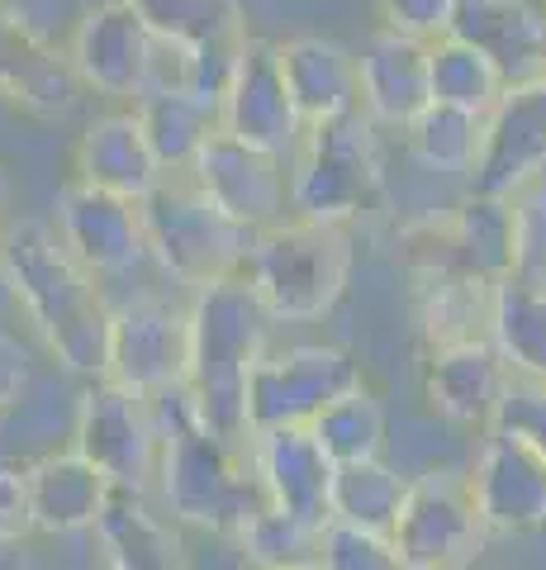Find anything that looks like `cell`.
Instances as JSON below:
<instances>
[{
    "mask_svg": "<svg viewBox=\"0 0 546 570\" xmlns=\"http://www.w3.org/2000/svg\"><path fill=\"white\" fill-rule=\"evenodd\" d=\"M148 404L157 419V438H162L157 490H162L167 513L186 528L215 532V538H238L267 509L248 442L215 433L200 419V404L186 381L162 390Z\"/></svg>",
    "mask_w": 546,
    "mask_h": 570,
    "instance_id": "1",
    "label": "cell"
},
{
    "mask_svg": "<svg viewBox=\"0 0 546 570\" xmlns=\"http://www.w3.org/2000/svg\"><path fill=\"white\" fill-rule=\"evenodd\" d=\"M0 253H6L10 295L24 305L29 324L39 328L52 362L67 376L105 381V362H110V314L105 305L100 276L67 253L58 228L43 219H20L0 234Z\"/></svg>",
    "mask_w": 546,
    "mask_h": 570,
    "instance_id": "2",
    "label": "cell"
},
{
    "mask_svg": "<svg viewBox=\"0 0 546 570\" xmlns=\"http://www.w3.org/2000/svg\"><path fill=\"white\" fill-rule=\"evenodd\" d=\"M271 314L261 309L248 276L215 281L190 295V362L186 385L200 404V419L215 433L248 442V381L267 356Z\"/></svg>",
    "mask_w": 546,
    "mask_h": 570,
    "instance_id": "3",
    "label": "cell"
},
{
    "mask_svg": "<svg viewBox=\"0 0 546 570\" xmlns=\"http://www.w3.org/2000/svg\"><path fill=\"white\" fill-rule=\"evenodd\" d=\"M242 276L257 291L271 324H309L338 309L351 281V238L338 224L280 219L252 234V253Z\"/></svg>",
    "mask_w": 546,
    "mask_h": 570,
    "instance_id": "4",
    "label": "cell"
},
{
    "mask_svg": "<svg viewBox=\"0 0 546 570\" xmlns=\"http://www.w3.org/2000/svg\"><path fill=\"white\" fill-rule=\"evenodd\" d=\"M380 200H385V167H380L371 115L351 110L305 129L290 171V214L347 228L351 219L380 209Z\"/></svg>",
    "mask_w": 546,
    "mask_h": 570,
    "instance_id": "5",
    "label": "cell"
},
{
    "mask_svg": "<svg viewBox=\"0 0 546 570\" xmlns=\"http://www.w3.org/2000/svg\"><path fill=\"white\" fill-rule=\"evenodd\" d=\"M143 228H148V257L162 272L186 285V291H205L215 281L242 276L252 253V228L209 200V195L190 181V171L167 176L148 200H143Z\"/></svg>",
    "mask_w": 546,
    "mask_h": 570,
    "instance_id": "6",
    "label": "cell"
},
{
    "mask_svg": "<svg viewBox=\"0 0 546 570\" xmlns=\"http://www.w3.org/2000/svg\"><path fill=\"white\" fill-rule=\"evenodd\" d=\"M489 528L475 509L470 475L461 471H423L409 475L390 542L409 570H470L485 551Z\"/></svg>",
    "mask_w": 546,
    "mask_h": 570,
    "instance_id": "7",
    "label": "cell"
},
{
    "mask_svg": "<svg viewBox=\"0 0 546 570\" xmlns=\"http://www.w3.org/2000/svg\"><path fill=\"white\" fill-rule=\"evenodd\" d=\"M72 448L110 480L119 494H148L162 466L152 404L115 381H91L72 409Z\"/></svg>",
    "mask_w": 546,
    "mask_h": 570,
    "instance_id": "8",
    "label": "cell"
},
{
    "mask_svg": "<svg viewBox=\"0 0 546 570\" xmlns=\"http://www.w3.org/2000/svg\"><path fill=\"white\" fill-rule=\"evenodd\" d=\"M351 385H361L357 356L332 343H295L267 352L248 381V433L309 428Z\"/></svg>",
    "mask_w": 546,
    "mask_h": 570,
    "instance_id": "9",
    "label": "cell"
},
{
    "mask_svg": "<svg viewBox=\"0 0 546 570\" xmlns=\"http://www.w3.org/2000/svg\"><path fill=\"white\" fill-rule=\"evenodd\" d=\"M409 272H461L475 281L499 285L518 272V247H514V205L504 195L470 190L447 219H423L404 234Z\"/></svg>",
    "mask_w": 546,
    "mask_h": 570,
    "instance_id": "10",
    "label": "cell"
},
{
    "mask_svg": "<svg viewBox=\"0 0 546 570\" xmlns=\"http://www.w3.org/2000/svg\"><path fill=\"white\" fill-rule=\"evenodd\" d=\"M190 362V305L171 295H133L110 314V362L105 381L133 390L138 400H157L186 381Z\"/></svg>",
    "mask_w": 546,
    "mask_h": 570,
    "instance_id": "11",
    "label": "cell"
},
{
    "mask_svg": "<svg viewBox=\"0 0 546 570\" xmlns=\"http://www.w3.org/2000/svg\"><path fill=\"white\" fill-rule=\"evenodd\" d=\"M52 209H58V219H52L58 238L91 276H129L133 266L148 262V228H143V205L138 200L86 186L72 176L58 190Z\"/></svg>",
    "mask_w": 546,
    "mask_h": 570,
    "instance_id": "12",
    "label": "cell"
},
{
    "mask_svg": "<svg viewBox=\"0 0 546 570\" xmlns=\"http://www.w3.org/2000/svg\"><path fill=\"white\" fill-rule=\"evenodd\" d=\"M190 181H196L228 219H238L242 228H252V234L290 219L286 163H280L276 153H261L252 142H242L224 129L209 134L196 167H190Z\"/></svg>",
    "mask_w": 546,
    "mask_h": 570,
    "instance_id": "13",
    "label": "cell"
},
{
    "mask_svg": "<svg viewBox=\"0 0 546 570\" xmlns=\"http://www.w3.org/2000/svg\"><path fill=\"white\" fill-rule=\"evenodd\" d=\"M219 129L261 153L286 157L305 138V119H299L286 71H280V48L267 39H248L238 52L234 81L219 100Z\"/></svg>",
    "mask_w": 546,
    "mask_h": 570,
    "instance_id": "14",
    "label": "cell"
},
{
    "mask_svg": "<svg viewBox=\"0 0 546 570\" xmlns=\"http://www.w3.org/2000/svg\"><path fill=\"white\" fill-rule=\"evenodd\" d=\"M148 58H152V29L143 24L129 0H100L77 20L67 62L77 81L110 100H143L148 86Z\"/></svg>",
    "mask_w": 546,
    "mask_h": 570,
    "instance_id": "15",
    "label": "cell"
},
{
    "mask_svg": "<svg viewBox=\"0 0 546 570\" xmlns=\"http://www.w3.org/2000/svg\"><path fill=\"white\" fill-rule=\"evenodd\" d=\"M447 39L489 58L508 91L546 81V10L533 0H456Z\"/></svg>",
    "mask_w": 546,
    "mask_h": 570,
    "instance_id": "16",
    "label": "cell"
},
{
    "mask_svg": "<svg viewBox=\"0 0 546 570\" xmlns=\"http://www.w3.org/2000/svg\"><path fill=\"white\" fill-rule=\"evenodd\" d=\"M466 475L489 532L518 538V532L546 528V461L533 448H523L518 438L489 428Z\"/></svg>",
    "mask_w": 546,
    "mask_h": 570,
    "instance_id": "17",
    "label": "cell"
},
{
    "mask_svg": "<svg viewBox=\"0 0 546 570\" xmlns=\"http://www.w3.org/2000/svg\"><path fill=\"white\" fill-rule=\"evenodd\" d=\"M546 176V81L504 91L499 110L485 119V153L466 176L480 195H514Z\"/></svg>",
    "mask_w": 546,
    "mask_h": 570,
    "instance_id": "18",
    "label": "cell"
},
{
    "mask_svg": "<svg viewBox=\"0 0 546 570\" xmlns=\"http://www.w3.org/2000/svg\"><path fill=\"white\" fill-rule=\"evenodd\" d=\"M77 71L10 0H0V100L33 119H62L77 105Z\"/></svg>",
    "mask_w": 546,
    "mask_h": 570,
    "instance_id": "19",
    "label": "cell"
},
{
    "mask_svg": "<svg viewBox=\"0 0 546 570\" xmlns=\"http://www.w3.org/2000/svg\"><path fill=\"white\" fill-rule=\"evenodd\" d=\"M514 371L499 356L495 343H451V347H428L418 366V385L433 414H443L461 428H485L495 423V409L504 400Z\"/></svg>",
    "mask_w": 546,
    "mask_h": 570,
    "instance_id": "20",
    "label": "cell"
},
{
    "mask_svg": "<svg viewBox=\"0 0 546 570\" xmlns=\"http://www.w3.org/2000/svg\"><path fill=\"white\" fill-rule=\"evenodd\" d=\"M72 176L143 205L167 181V167L157 163L138 110H105L72 142Z\"/></svg>",
    "mask_w": 546,
    "mask_h": 570,
    "instance_id": "21",
    "label": "cell"
},
{
    "mask_svg": "<svg viewBox=\"0 0 546 570\" xmlns=\"http://www.w3.org/2000/svg\"><path fill=\"white\" fill-rule=\"evenodd\" d=\"M248 456L257 471V485L267 504L280 513H295L305 523H328V490H332V461L314 442L309 428H267L248 438Z\"/></svg>",
    "mask_w": 546,
    "mask_h": 570,
    "instance_id": "22",
    "label": "cell"
},
{
    "mask_svg": "<svg viewBox=\"0 0 546 570\" xmlns=\"http://www.w3.org/2000/svg\"><path fill=\"white\" fill-rule=\"evenodd\" d=\"M361 110L376 124L409 129L433 105V43L395 29H376L361 48Z\"/></svg>",
    "mask_w": 546,
    "mask_h": 570,
    "instance_id": "23",
    "label": "cell"
},
{
    "mask_svg": "<svg viewBox=\"0 0 546 570\" xmlns=\"http://www.w3.org/2000/svg\"><path fill=\"white\" fill-rule=\"evenodd\" d=\"M276 48H280V71H286L290 100L299 119H305V129L361 110V67L351 48H343L338 39H319V33H299V39Z\"/></svg>",
    "mask_w": 546,
    "mask_h": 570,
    "instance_id": "24",
    "label": "cell"
},
{
    "mask_svg": "<svg viewBox=\"0 0 546 570\" xmlns=\"http://www.w3.org/2000/svg\"><path fill=\"white\" fill-rule=\"evenodd\" d=\"M29 490H33V523H39V532H52V538L96 532L100 513L115 499V485L77 448L33 456Z\"/></svg>",
    "mask_w": 546,
    "mask_h": 570,
    "instance_id": "25",
    "label": "cell"
},
{
    "mask_svg": "<svg viewBox=\"0 0 546 570\" xmlns=\"http://www.w3.org/2000/svg\"><path fill=\"white\" fill-rule=\"evenodd\" d=\"M105 570H190L176 528L148 509V494H119L96 523Z\"/></svg>",
    "mask_w": 546,
    "mask_h": 570,
    "instance_id": "26",
    "label": "cell"
},
{
    "mask_svg": "<svg viewBox=\"0 0 546 570\" xmlns=\"http://www.w3.org/2000/svg\"><path fill=\"white\" fill-rule=\"evenodd\" d=\"M418 281V328L428 347L451 343H489V314H495V285L461 272H423Z\"/></svg>",
    "mask_w": 546,
    "mask_h": 570,
    "instance_id": "27",
    "label": "cell"
},
{
    "mask_svg": "<svg viewBox=\"0 0 546 570\" xmlns=\"http://www.w3.org/2000/svg\"><path fill=\"white\" fill-rule=\"evenodd\" d=\"M489 343L523 381H546V285L508 276L495 285Z\"/></svg>",
    "mask_w": 546,
    "mask_h": 570,
    "instance_id": "28",
    "label": "cell"
},
{
    "mask_svg": "<svg viewBox=\"0 0 546 570\" xmlns=\"http://www.w3.org/2000/svg\"><path fill=\"white\" fill-rule=\"evenodd\" d=\"M409 475H399L385 461H351V466H332V490H328V523H347L361 532H385L399 519Z\"/></svg>",
    "mask_w": 546,
    "mask_h": 570,
    "instance_id": "29",
    "label": "cell"
},
{
    "mask_svg": "<svg viewBox=\"0 0 546 570\" xmlns=\"http://www.w3.org/2000/svg\"><path fill=\"white\" fill-rule=\"evenodd\" d=\"M157 39L186 48H234L248 39L242 0H129Z\"/></svg>",
    "mask_w": 546,
    "mask_h": 570,
    "instance_id": "30",
    "label": "cell"
},
{
    "mask_svg": "<svg viewBox=\"0 0 546 570\" xmlns=\"http://www.w3.org/2000/svg\"><path fill=\"white\" fill-rule=\"evenodd\" d=\"M133 110L143 119V134L152 142L157 163L167 167V176H181L196 167L209 134L219 129V110L196 96H143Z\"/></svg>",
    "mask_w": 546,
    "mask_h": 570,
    "instance_id": "31",
    "label": "cell"
},
{
    "mask_svg": "<svg viewBox=\"0 0 546 570\" xmlns=\"http://www.w3.org/2000/svg\"><path fill=\"white\" fill-rule=\"evenodd\" d=\"M314 442L324 448L332 466H351V461H376L385 452V404L371 385H351L338 395L319 419L309 423Z\"/></svg>",
    "mask_w": 546,
    "mask_h": 570,
    "instance_id": "32",
    "label": "cell"
},
{
    "mask_svg": "<svg viewBox=\"0 0 546 570\" xmlns=\"http://www.w3.org/2000/svg\"><path fill=\"white\" fill-rule=\"evenodd\" d=\"M404 134H409V153L418 163L443 176H470L485 153V119L451 110V105H437V100Z\"/></svg>",
    "mask_w": 546,
    "mask_h": 570,
    "instance_id": "33",
    "label": "cell"
},
{
    "mask_svg": "<svg viewBox=\"0 0 546 570\" xmlns=\"http://www.w3.org/2000/svg\"><path fill=\"white\" fill-rule=\"evenodd\" d=\"M504 77L489 58H480L475 48L456 43V39H433V100L437 105H451V110H466V115H480L489 119L504 100Z\"/></svg>",
    "mask_w": 546,
    "mask_h": 570,
    "instance_id": "34",
    "label": "cell"
},
{
    "mask_svg": "<svg viewBox=\"0 0 546 570\" xmlns=\"http://www.w3.org/2000/svg\"><path fill=\"white\" fill-rule=\"evenodd\" d=\"M324 528L267 504L234 542L242 547V561H248V570H319Z\"/></svg>",
    "mask_w": 546,
    "mask_h": 570,
    "instance_id": "35",
    "label": "cell"
},
{
    "mask_svg": "<svg viewBox=\"0 0 546 570\" xmlns=\"http://www.w3.org/2000/svg\"><path fill=\"white\" fill-rule=\"evenodd\" d=\"M319 570H409V566L399 561V551L385 532L328 523L319 547Z\"/></svg>",
    "mask_w": 546,
    "mask_h": 570,
    "instance_id": "36",
    "label": "cell"
},
{
    "mask_svg": "<svg viewBox=\"0 0 546 570\" xmlns=\"http://www.w3.org/2000/svg\"><path fill=\"white\" fill-rule=\"evenodd\" d=\"M508 205H514V247H518L514 276L546 285V176L527 181Z\"/></svg>",
    "mask_w": 546,
    "mask_h": 570,
    "instance_id": "37",
    "label": "cell"
},
{
    "mask_svg": "<svg viewBox=\"0 0 546 570\" xmlns=\"http://www.w3.org/2000/svg\"><path fill=\"white\" fill-rule=\"evenodd\" d=\"M495 433L518 438L523 448H533L546 461V381H523L514 376L495 409Z\"/></svg>",
    "mask_w": 546,
    "mask_h": 570,
    "instance_id": "38",
    "label": "cell"
},
{
    "mask_svg": "<svg viewBox=\"0 0 546 570\" xmlns=\"http://www.w3.org/2000/svg\"><path fill=\"white\" fill-rule=\"evenodd\" d=\"M33 523V490H29V461L0 456V547H20Z\"/></svg>",
    "mask_w": 546,
    "mask_h": 570,
    "instance_id": "39",
    "label": "cell"
},
{
    "mask_svg": "<svg viewBox=\"0 0 546 570\" xmlns=\"http://www.w3.org/2000/svg\"><path fill=\"white\" fill-rule=\"evenodd\" d=\"M456 0H380V20L385 29L409 33V39H443L451 24Z\"/></svg>",
    "mask_w": 546,
    "mask_h": 570,
    "instance_id": "40",
    "label": "cell"
},
{
    "mask_svg": "<svg viewBox=\"0 0 546 570\" xmlns=\"http://www.w3.org/2000/svg\"><path fill=\"white\" fill-rule=\"evenodd\" d=\"M29 385H33V362H29L24 343L10 333H0V414H10L14 404H24Z\"/></svg>",
    "mask_w": 546,
    "mask_h": 570,
    "instance_id": "41",
    "label": "cell"
},
{
    "mask_svg": "<svg viewBox=\"0 0 546 570\" xmlns=\"http://www.w3.org/2000/svg\"><path fill=\"white\" fill-rule=\"evenodd\" d=\"M6 209H10V171L0 167V219H6Z\"/></svg>",
    "mask_w": 546,
    "mask_h": 570,
    "instance_id": "42",
    "label": "cell"
},
{
    "mask_svg": "<svg viewBox=\"0 0 546 570\" xmlns=\"http://www.w3.org/2000/svg\"><path fill=\"white\" fill-rule=\"evenodd\" d=\"M0 285H6V291H10V276H6V253H0Z\"/></svg>",
    "mask_w": 546,
    "mask_h": 570,
    "instance_id": "43",
    "label": "cell"
}]
</instances>
